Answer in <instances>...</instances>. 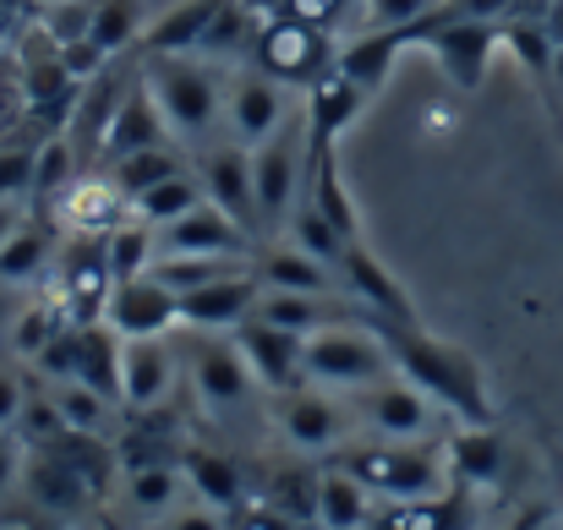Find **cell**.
Here are the masks:
<instances>
[{
    "mask_svg": "<svg viewBox=\"0 0 563 530\" xmlns=\"http://www.w3.org/2000/svg\"><path fill=\"white\" fill-rule=\"evenodd\" d=\"M367 329H377V340L388 345V361L405 383H416L427 399H438L460 427H493V388H487V372L482 361L454 345V340H438L427 334L421 323H388L367 312L362 318Z\"/></svg>",
    "mask_w": 563,
    "mask_h": 530,
    "instance_id": "6da1fadb",
    "label": "cell"
},
{
    "mask_svg": "<svg viewBox=\"0 0 563 530\" xmlns=\"http://www.w3.org/2000/svg\"><path fill=\"white\" fill-rule=\"evenodd\" d=\"M143 82H148L176 148H187V159L224 137V71L213 60L143 49Z\"/></svg>",
    "mask_w": 563,
    "mask_h": 530,
    "instance_id": "7a4b0ae2",
    "label": "cell"
},
{
    "mask_svg": "<svg viewBox=\"0 0 563 530\" xmlns=\"http://www.w3.org/2000/svg\"><path fill=\"white\" fill-rule=\"evenodd\" d=\"M329 465L351 471L383 504H410V498H432V493L449 487V454H443V443L356 438V443H345L340 454H329Z\"/></svg>",
    "mask_w": 563,
    "mask_h": 530,
    "instance_id": "3957f363",
    "label": "cell"
},
{
    "mask_svg": "<svg viewBox=\"0 0 563 530\" xmlns=\"http://www.w3.org/2000/svg\"><path fill=\"white\" fill-rule=\"evenodd\" d=\"M399 38L405 44H421L438 60V71L454 82V93L471 99V93H482V82L493 71V55L504 44V22L498 16H460V11L438 5L432 16L399 27Z\"/></svg>",
    "mask_w": 563,
    "mask_h": 530,
    "instance_id": "277c9868",
    "label": "cell"
},
{
    "mask_svg": "<svg viewBox=\"0 0 563 530\" xmlns=\"http://www.w3.org/2000/svg\"><path fill=\"white\" fill-rule=\"evenodd\" d=\"M268 416H274V432L307 460H329L345 443H356V432H362L356 405H345L340 388H318V383L268 394Z\"/></svg>",
    "mask_w": 563,
    "mask_h": 530,
    "instance_id": "5b68a950",
    "label": "cell"
},
{
    "mask_svg": "<svg viewBox=\"0 0 563 530\" xmlns=\"http://www.w3.org/2000/svg\"><path fill=\"white\" fill-rule=\"evenodd\" d=\"M301 180H307V110L290 115L274 137H263L252 148V191H257V230L263 241L268 235H285V219L301 197Z\"/></svg>",
    "mask_w": 563,
    "mask_h": 530,
    "instance_id": "8992f818",
    "label": "cell"
},
{
    "mask_svg": "<svg viewBox=\"0 0 563 530\" xmlns=\"http://www.w3.org/2000/svg\"><path fill=\"white\" fill-rule=\"evenodd\" d=\"M383 377H394V361H388V345L377 340V329L367 323H334L307 340V383H318V388L362 394Z\"/></svg>",
    "mask_w": 563,
    "mask_h": 530,
    "instance_id": "52a82bcc",
    "label": "cell"
},
{
    "mask_svg": "<svg viewBox=\"0 0 563 530\" xmlns=\"http://www.w3.org/2000/svg\"><path fill=\"white\" fill-rule=\"evenodd\" d=\"M191 372V394L208 416H241L257 394V377L246 366V355L235 345V334H208V329H187L181 340Z\"/></svg>",
    "mask_w": 563,
    "mask_h": 530,
    "instance_id": "ba28073f",
    "label": "cell"
},
{
    "mask_svg": "<svg viewBox=\"0 0 563 530\" xmlns=\"http://www.w3.org/2000/svg\"><path fill=\"white\" fill-rule=\"evenodd\" d=\"M351 405H356V421H362L367 438H383V443H443L438 432H443L449 410L438 399H427L416 383H405L399 372L373 383V388H362Z\"/></svg>",
    "mask_w": 563,
    "mask_h": 530,
    "instance_id": "9c48e42d",
    "label": "cell"
},
{
    "mask_svg": "<svg viewBox=\"0 0 563 530\" xmlns=\"http://www.w3.org/2000/svg\"><path fill=\"white\" fill-rule=\"evenodd\" d=\"M252 60H257L274 82H285V88H312L340 55H334V44H329L323 27L274 11V16H263V27H257Z\"/></svg>",
    "mask_w": 563,
    "mask_h": 530,
    "instance_id": "30bf717a",
    "label": "cell"
},
{
    "mask_svg": "<svg viewBox=\"0 0 563 530\" xmlns=\"http://www.w3.org/2000/svg\"><path fill=\"white\" fill-rule=\"evenodd\" d=\"M290 115H296L290 110V88L274 82L257 60H241V66L224 71V137H235L241 148H257Z\"/></svg>",
    "mask_w": 563,
    "mask_h": 530,
    "instance_id": "8fae6325",
    "label": "cell"
},
{
    "mask_svg": "<svg viewBox=\"0 0 563 530\" xmlns=\"http://www.w3.org/2000/svg\"><path fill=\"white\" fill-rule=\"evenodd\" d=\"M191 170H197L202 197L213 208H224L246 235L263 241V230H257V191H252V148H241L235 137H219L202 154H191Z\"/></svg>",
    "mask_w": 563,
    "mask_h": 530,
    "instance_id": "7c38bea8",
    "label": "cell"
},
{
    "mask_svg": "<svg viewBox=\"0 0 563 530\" xmlns=\"http://www.w3.org/2000/svg\"><path fill=\"white\" fill-rule=\"evenodd\" d=\"M49 219L66 230V235H110L115 224L132 219V197L115 186V176L104 165H88L77 170V180L49 202Z\"/></svg>",
    "mask_w": 563,
    "mask_h": 530,
    "instance_id": "4fadbf2b",
    "label": "cell"
},
{
    "mask_svg": "<svg viewBox=\"0 0 563 530\" xmlns=\"http://www.w3.org/2000/svg\"><path fill=\"white\" fill-rule=\"evenodd\" d=\"M334 274H340L345 296H351V301H362L367 312L388 318V323H421V312H416V301L405 296L399 274H388V263H383L373 246H367V235L345 241V252H340Z\"/></svg>",
    "mask_w": 563,
    "mask_h": 530,
    "instance_id": "5bb4252c",
    "label": "cell"
},
{
    "mask_svg": "<svg viewBox=\"0 0 563 530\" xmlns=\"http://www.w3.org/2000/svg\"><path fill=\"white\" fill-rule=\"evenodd\" d=\"M235 345L246 355L257 388L268 394H285V388H301L307 383V334H290L279 323H263V318H246L241 329H230Z\"/></svg>",
    "mask_w": 563,
    "mask_h": 530,
    "instance_id": "9a60e30c",
    "label": "cell"
},
{
    "mask_svg": "<svg viewBox=\"0 0 563 530\" xmlns=\"http://www.w3.org/2000/svg\"><path fill=\"white\" fill-rule=\"evenodd\" d=\"M252 252H257V235H246L208 197L191 213H181L176 224L159 230V257H252Z\"/></svg>",
    "mask_w": 563,
    "mask_h": 530,
    "instance_id": "2e32d148",
    "label": "cell"
},
{
    "mask_svg": "<svg viewBox=\"0 0 563 530\" xmlns=\"http://www.w3.org/2000/svg\"><path fill=\"white\" fill-rule=\"evenodd\" d=\"M104 323L121 334V340H148V334H170L181 329V296L170 285H159L154 274H137V279H121L104 301Z\"/></svg>",
    "mask_w": 563,
    "mask_h": 530,
    "instance_id": "e0dca14e",
    "label": "cell"
},
{
    "mask_svg": "<svg viewBox=\"0 0 563 530\" xmlns=\"http://www.w3.org/2000/svg\"><path fill=\"white\" fill-rule=\"evenodd\" d=\"M257 296H263V285H257L252 268L224 274V279H213V285H202V290H187V296H181V329L230 334V329H241V323L257 312Z\"/></svg>",
    "mask_w": 563,
    "mask_h": 530,
    "instance_id": "ac0fdd59",
    "label": "cell"
},
{
    "mask_svg": "<svg viewBox=\"0 0 563 530\" xmlns=\"http://www.w3.org/2000/svg\"><path fill=\"white\" fill-rule=\"evenodd\" d=\"M170 383H176V345H170V334L126 340V351H121V405L126 410H137V416L159 410Z\"/></svg>",
    "mask_w": 563,
    "mask_h": 530,
    "instance_id": "d6986e66",
    "label": "cell"
},
{
    "mask_svg": "<svg viewBox=\"0 0 563 530\" xmlns=\"http://www.w3.org/2000/svg\"><path fill=\"white\" fill-rule=\"evenodd\" d=\"M367 99H373V93L334 60V66L307 88V137H312V143H340V137L362 121Z\"/></svg>",
    "mask_w": 563,
    "mask_h": 530,
    "instance_id": "ffe728a7",
    "label": "cell"
},
{
    "mask_svg": "<svg viewBox=\"0 0 563 530\" xmlns=\"http://www.w3.org/2000/svg\"><path fill=\"white\" fill-rule=\"evenodd\" d=\"M165 143H176V137H170V126H165V115H159V104H154L143 71H137V82L126 88L121 110H115L110 126H104L99 165H115V159H126V154H137V148H165Z\"/></svg>",
    "mask_w": 563,
    "mask_h": 530,
    "instance_id": "44dd1931",
    "label": "cell"
},
{
    "mask_svg": "<svg viewBox=\"0 0 563 530\" xmlns=\"http://www.w3.org/2000/svg\"><path fill=\"white\" fill-rule=\"evenodd\" d=\"M252 274L263 290H307V296H345L340 274L318 257H307L301 246L290 241H257L252 252Z\"/></svg>",
    "mask_w": 563,
    "mask_h": 530,
    "instance_id": "7402d4cb",
    "label": "cell"
},
{
    "mask_svg": "<svg viewBox=\"0 0 563 530\" xmlns=\"http://www.w3.org/2000/svg\"><path fill=\"white\" fill-rule=\"evenodd\" d=\"M367 530H476V493L449 482L432 498H410V504H383Z\"/></svg>",
    "mask_w": 563,
    "mask_h": 530,
    "instance_id": "603a6c76",
    "label": "cell"
},
{
    "mask_svg": "<svg viewBox=\"0 0 563 530\" xmlns=\"http://www.w3.org/2000/svg\"><path fill=\"white\" fill-rule=\"evenodd\" d=\"M181 476H187L191 498L213 504V509H235L241 498H252V482H246V465L224 449H208V443H181Z\"/></svg>",
    "mask_w": 563,
    "mask_h": 530,
    "instance_id": "cb8c5ba5",
    "label": "cell"
},
{
    "mask_svg": "<svg viewBox=\"0 0 563 530\" xmlns=\"http://www.w3.org/2000/svg\"><path fill=\"white\" fill-rule=\"evenodd\" d=\"M181 460H159V465H132L121 471V504L132 520H165L181 504Z\"/></svg>",
    "mask_w": 563,
    "mask_h": 530,
    "instance_id": "d4e9b609",
    "label": "cell"
},
{
    "mask_svg": "<svg viewBox=\"0 0 563 530\" xmlns=\"http://www.w3.org/2000/svg\"><path fill=\"white\" fill-rule=\"evenodd\" d=\"M443 454H449V482H460L471 493L504 476V432L498 427H460L443 443Z\"/></svg>",
    "mask_w": 563,
    "mask_h": 530,
    "instance_id": "484cf974",
    "label": "cell"
},
{
    "mask_svg": "<svg viewBox=\"0 0 563 530\" xmlns=\"http://www.w3.org/2000/svg\"><path fill=\"white\" fill-rule=\"evenodd\" d=\"M373 515H377L373 493H367L351 471H340V465L323 460V482H318V530H367Z\"/></svg>",
    "mask_w": 563,
    "mask_h": 530,
    "instance_id": "4316f807",
    "label": "cell"
},
{
    "mask_svg": "<svg viewBox=\"0 0 563 530\" xmlns=\"http://www.w3.org/2000/svg\"><path fill=\"white\" fill-rule=\"evenodd\" d=\"M121 351H126V340L104 318L77 329V383H88L93 394L121 405Z\"/></svg>",
    "mask_w": 563,
    "mask_h": 530,
    "instance_id": "83f0119b",
    "label": "cell"
},
{
    "mask_svg": "<svg viewBox=\"0 0 563 530\" xmlns=\"http://www.w3.org/2000/svg\"><path fill=\"white\" fill-rule=\"evenodd\" d=\"M318 482H323V460L312 465V460L301 454V460L268 465V476H263V498H268L274 509H285L290 520L318 526Z\"/></svg>",
    "mask_w": 563,
    "mask_h": 530,
    "instance_id": "f1b7e54d",
    "label": "cell"
},
{
    "mask_svg": "<svg viewBox=\"0 0 563 530\" xmlns=\"http://www.w3.org/2000/svg\"><path fill=\"white\" fill-rule=\"evenodd\" d=\"M219 5H224V0H181V5H170L159 22H148L143 49H148V55H197L208 22L219 16Z\"/></svg>",
    "mask_w": 563,
    "mask_h": 530,
    "instance_id": "f546056e",
    "label": "cell"
},
{
    "mask_svg": "<svg viewBox=\"0 0 563 530\" xmlns=\"http://www.w3.org/2000/svg\"><path fill=\"white\" fill-rule=\"evenodd\" d=\"M44 219H49V208H38V219L27 213L22 219V230L0 246V279L16 290V285H33L44 268H49V246H55V230H44Z\"/></svg>",
    "mask_w": 563,
    "mask_h": 530,
    "instance_id": "4dcf8cb0",
    "label": "cell"
},
{
    "mask_svg": "<svg viewBox=\"0 0 563 530\" xmlns=\"http://www.w3.org/2000/svg\"><path fill=\"white\" fill-rule=\"evenodd\" d=\"M104 241V263H110V279L121 285V279H137V274H148L154 268V257H159V230L154 224H143L137 213L126 219V224H115L110 235H99Z\"/></svg>",
    "mask_w": 563,
    "mask_h": 530,
    "instance_id": "1f68e13d",
    "label": "cell"
},
{
    "mask_svg": "<svg viewBox=\"0 0 563 530\" xmlns=\"http://www.w3.org/2000/svg\"><path fill=\"white\" fill-rule=\"evenodd\" d=\"M202 202V180L197 170H176V176H165L159 186H148V191H137L132 197V213L143 219V224H154V230H165V224H176L181 213H191Z\"/></svg>",
    "mask_w": 563,
    "mask_h": 530,
    "instance_id": "d6a6232c",
    "label": "cell"
},
{
    "mask_svg": "<svg viewBox=\"0 0 563 530\" xmlns=\"http://www.w3.org/2000/svg\"><path fill=\"white\" fill-rule=\"evenodd\" d=\"M49 394H55V405H60V416H66V432H71V438H104V432H110L115 399L93 394V388H88V383H77V377L49 383Z\"/></svg>",
    "mask_w": 563,
    "mask_h": 530,
    "instance_id": "836d02e7",
    "label": "cell"
},
{
    "mask_svg": "<svg viewBox=\"0 0 563 530\" xmlns=\"http://www.w3.org/2000/svg\"><path fill=\"white\" fill-rule=\"evenodd\" d=\"M143 33H148V16H143V0H93V44L115 60V55H126L132 44H143Z\"/></svg>",
    "mask_w": 563,
    "mask_h": 530,
    "instance_id": "e575fe53",
    "label": "cell"
},
{
    "mask_svg": "<svg viewBox=\"0 0 563 530\" xmlns=\"http://www.w3.org/2000/svg\"><path fill=\"white\" fill-rule=\"evenodd\" d=\"M285 241L290 246H301L307 257H318V263H340V252H345V241H356V235H340L307 197H296V208H290V219H285Z\"/></svg>",
    "mask_w": 563,
    "mask_h": 530,
    "instance_id": "d590c367",
    "label": "cell"
},
{
    "mask_svg": "<svg viewBox=\"0 0 563 530\" xmlns=\"http://www.w3.org/2000/svg\"><path fill=\"white\" fill-rule=\"evenodd\" d=\"M187 148H176V143H165V148H137V154H126V159H115V165H104L115 186L126 191V197H137V191H148V186H159L165 176H176V170H187Z\"/></svg>",
    "mask_w": 563,
    "mask_h": 530,
    "instance_id": "8d00e7d4",
    "label": "cell"
},
{
    "mask_svg": "<svg viewBox=\"0 0 563 530\" xmlns=\"http://www.w3.org/2000/svg\"><path fill=\"white\" fill-rule=\"evenodd\" d=\"M405 49V38H399V27H377V33H362L345 55H340V66L367 88V93H377L383 82H388V66H394V55Z\"/></svg>",
    "mask_w": 563,
    "mask_h": 530,
    "instance_id": "74e56055",
    "label": "cell"
},
{
    "mask_svg": "<svg viewBox=\"0 0 563 530\" xmlns=\"http://www.w3.org/2000/svg\"><path fill=\"white\" fill-rule=\"evenodd\" d=\"M16 438H22V449H55V443H66L71 432H66V416H60V405H55V394H27V405H22V416H16Z\"/></svg>",
    "mask_w": 563,
    "mask_h": 530,
    "instance_id": "f35d334b",
    "label": "cell"
},
{
    "mask_svg": "<svg viewBox=\"0 0 563 530\" xmlns=\"http://www.w3.org/2000/svg\"><path fill=\"white\" fill-rule=\"evenodd\" d=\"M66 329V312L49 301H38V307H16V318H11V351L22 355V361H38V351L55 340Z\"/></svg>",
    "mask_w": 563,
    "mask_h": 530,
    "instance_id": "ab89813d",
    "label": "cell"
},
{
    "mask_svg": "<svg viewBox=\"0 0 563 530\" xmlns=\"http://www.w3.org/2000/svg\"><path fill=\"white\" fill-rule=\"evenodd\" d=\"M224 530H307V526L290 520L285 509H274L263 493H252V498H241V504L224 515Z\"/></svg>",
    "mask_w": 563,
    "mask_h": 530,
    "instance_id": "60d3db41",
    "label": "cell"
},
{
    "mask_svg": "<svg viewBox=\"0 0 563 530\" xmlns=\"http://www.w3.org/2000/svg\"><path fill=\"white\" fill-rule=\"evenodd\" d=\"M38 143H5L0 148V197H33Z\"/></svg>",
    "mask_w": 563,
    "mask_h": 530,
    "instance_id": "b9f144b4",
    "label": "cell"
},
{
    "mask_svg": "<svg viewBox=\"0 0 563 530\" xmlns=\"http://www.w3.org/2000/svg\"><path fill=\"white\" fill-rule=\"evenodd\" d=\"M443 0H362V16H367V33L377 27H410L421 16H432Z\"/></svg>",
    "mask_w": 563,
    "mask_h": 530,
    "instance_id": "7bdbcfd3",
    "label": "cell"
},
{
    "mask_svg": "<svg viewBox=\"0 0 563 530\" xmlns=\"http://www.w3.org/2000/svg\"><path fill=\"white\" fill-rule=\"evenodd\" d=\"M279 11H285V16H301V22H312V27H323V33H334L340 16L351 11V0H279Z\"/></svg>",
    "mask_w": 563,
    "mask_h": 530,
    "instance_id": "ee69618b",
    "label": "cell"
},
{
    "mask_svg": "<svg viewBox=\"0 0 563 530\" xmlns=\"http://www.w3.org/2000/svg\"><path fill=\"white\" fill-rule=\"evenodd\" d=\"M159 530H224V509L191 498V504H176V509L159 520Z\"/></svg>",
    "mask_w": 563,
    "mask_h": 530,
    "instance_id": "f6af8a7d",
    "label": "cell"
},
{
    "mask_svg": "<svg viewBox=\"0 0 563 530\" xmlns=\"http://www.w3.org/2000/svg\"><path fill=\"white\" fill-rule=\"evenodd\" d=\"M27 394H33L27 377L16 366H0V432H16V416H22Z\"/></svg>",
    "mask_w": 563,
    "mask_h": 530,
    "instance_id": "bcb514c9",
    "label": "cell"
},
{
    "mask_svg": "<svg viewBox=\"0 0 563 530\" xmlns=\"http://www.w3.org/2000/svg\"><path fill=\"white\" fill-rule=\"evenodd\" d=\"M22 465H27L22 460V438L16 432H0V498L22 482Z\"/></svg>",
    "mask_w": 563,
    "mask_h": 530,
    "instance_id": "7dc6e473",
    "label": "cell"
},
{
    "mask_svg": "<svg viewBox=\"0 0 563 530\" xmlns=\"http://www.w3.org/2000/svg\"><path fill=\"white\" fill-rule=\"evenodd\" d=\"M22 219H27V197H0V246L22 230Z\"/></svg>",
    "mask_w": 563,
    "mask_h": 530,
    "instance_id": "c3c4849f",
    "label": "cell"
},
{
    "mask_svg": "<svg viewBox=\"0 0 563 530\" xmlns=\"http://www.w3.org/2000/svg\"><path fill=\"white\" fill-rule=\"evenodd\" d=\"M548 520H553V509H548V504H531V509H520V515H515L504 530H542Z\"/></svg>",
    "mask_w": 563,
    "mask_h": 530,
    "instance_id": "681fc988",
    "label": "cell"
},
{
    "mask_svg": "<svg viewBox=\"0 0 563 530\" xmlns=\"http://www.w3.org/2000/svg\"><path fill=\"white\" fill-rule=\"evenodd\" d=\"M11 318H16V296H11V285L0 279V334L11 329Z\"/></svg>",
    "mask_w": 563,
    "mask_h": 530,
    "instance_id": "f907efd6",
    "label": "cell"
},
{
    "mask_svg": "<svg viewBox=\"0 0 563 530\" xmlns=\"http://www.w3.org/2000/svg\"><path fill=\"white\" fill-rule=\"evenodd\" d=\"M241 5H252L257 16H268V11H279V0H241Z\"/></svg>",
    "mask_w": 563,
    "mask_h": 530,
    "instance_id": "816d5d0a",
    "label": "cell"
},
{
    "mask_svg": "<svg viewBox=\"0 0 563 530\" xmlns=\"http://www.w3.org/2000/svg\"><path fill=\"white\" fill-rule=\"evenodd\" d=\"M33 5H60V0H33Z\"/></svg>",
    "mask_w": 563,
    "mask_h": 530,
    "instance_id": "f5cc1de1",
    "label": "cell"
}]
</instances>
